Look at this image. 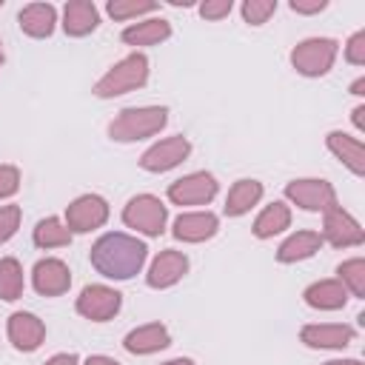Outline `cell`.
I'll return each mask as SVG.
<instances>
[{"mask_svg": "<svg viewBox=\"0 0 365 365\" xmlns=\"http://www.w3.org/2000/svg\"><path fill=\"white\" fill-rule=\"evenodd\" d=\"M88 257H91V265L97 268V274H103L108 279H131L134 274H140V268L148 257V248L137 237L111 231V234H103L91 245Z\"/></svg>", "mask_w": 365, "mask_h": 365, "instance_id": "cell-1", "label": "cell"}, {"mask_svg": "<svg viewBox=\"0 0 365 365\" xmlns=\"http://www.w3.org/2000/svg\"><path fill=\"white\" fill-rule=\"evenodd\" d=\"M168 123V111L163 106H143V108H123L111 125H108V137L117 143H134V140H145L154 137L163 125Z\"/></svg>", "mask_w": 365, "mask_h": 365, "instance_id": "cell-2", "label": "cell"}, {"mask_svg": "<svg viewBox=\"0 0 365 365\" xmlns=\"http://www.w3.org/2000/svg\"><path fill=\"white\" fill-rule=\"evenodd\" d=\"M145 80H148V60H145V54H137V51H134V54L123 57L117 66H111V68L97 80L94 94L103 97V100L120 97V94H128V91H134V88L145 86Z\"/></svg>", "mask_w": 365, "mask_h": 365, "instance_id": "cell-3", "label": "cell"}, {"mask_svg": "<svg viewBox=\"0 0 365 365\" xmlns=\"http://www.w3.org/2000/svg\"><path fill=\"white\" fill-rule=\"evenodd\" d=\"M336 48L339 46L331 37H308V40L294 46L291 66L305 77H322L331 71V66L336 60Z\"/></svg>", "mask_w": 365, "mask_h": 365, "instance_id": "cell-4", "label": "cell"}, {"mask_svg": "<svg viewBox=\"0 0 365 365\" xmlns=\"http://www.w3.org/2000/svg\"><path fill=\"white\" fill-rule=\"evenodd\" d=\"M165 220H168V208L154 194H137L123 208V222L128 228L143 231L145 237H160L165 231Z\"/></svg>", "mask_w": 365, "mask_h": 365, "instance_id": "cell-5", "label": "cell"}, {"mask_svg": "<svg viewBox=\"0 0 365 365\" xmlns=\"http://www.w3.org/2000/svg\"><path fill=\"white\" fill-rule=\"evenodd\" d=\"M285 197H288L294 205L305 208V211H322V214H325L328 208L336 205V191H334V185L325 182V180H314V177L288 182V185H285Z\"/></svg>", "mask_w": 365, "mask_h": 365, "instance_id": "cell-6", "label": "cell"}, {"mask_svg": "<svg viewBox=\"0 0 365 365\" xmlns=\"http://www.w3.org/2000/svg\"><path fill=\"white\" fill-rule=\"evenodd\" d=\"M217 197V180L208 171H194L168 185V200L174 205H202Z\"/></svg>", "mask_w": 365, "mask_h": 365, "instance_id": "cell-7", "label": "cell"}, {"mask_svg": "<svg viewBox=\"0 0 365 365\" xmlns=\"http://www.w3.org/2000/svg\"><path fill=\"white\" fill-rule=\"evenodd\" d=\"M322 240H328L334 248H354V245H362L365 242V231L362 225L342 208V205H334L325 211V220H322Z\"/></svg>", "mask_w": 365, "mask_h": 365, "instance_id": "cell-8", "label": "cell"}, {"mask_svg": "<svg viewBox=\"0 0 365 365\" xmlns=\"http://www.w3.org/2000/svg\"><path fill=\"white\" fill-rule=\"evenodd\" d=\"M123 305L120 291L108 288V285H86L77 297V314L91 319V322H106L111 319Z\"/></svg>", "mask_w": 365, "mask_h": 365, "instance_id": "cell-9", "label": "cell"}, {"mask_svg": "<svg viewBox=\"0 0 365 365\" xmlns=\"http://www.w3.org/2000/svg\"><path fill=\"white\" fill-rule=\"evenodd\" d=\"M106 220H108V202L97 194H83L66 208V225L68 231H77V234L94 231L106 225Z\"/></svg>", "mask_w": 365, "mask_h": 365, "instance_id": "cell-10", "label": "cell"}, {"mask_svg": "<svg viewBox=\"0 0 365 365\" xmlns=\"http://www.w3.org/2000/svg\"><path fill=\"white\" fill-rule=\"evenodd\" d=\"M188 154H191V143H188L185 137L177 134V137H165V140L154 143L148 151H143L140 165H143L145 171L160 174V171H171V168H177Z\"/></svg>", "mask_w": 365, "mask_h": 365, "instance_id": "cell-11", "label": "cell"}, {"mask_svg": "<svg viewBox=\"0 0 365 365\" xmlns=\"http://www.w3.org/2000/svg\"><path fill=\"white\" fill-rule=\"evenodd\" d=\"M31 285H34V291L43 294V297H60V294H66L68 285H71V271H68V265H66L63 259L46 257V259H40V262L34 265V271H31Z\"/></svg>", "mask_w": 365, "mask_h": 365, "instance_id": "cell-12", "label": "cell"}, {"mask_svg": "<svg viewBox=\"0 0 365 365\" xmlns=\"http://www.w3.org/2000/svg\"><path fill=\"white\" fill-rule=\"evenodd\" d=\"M185 271H188V257L182 251L165 248V251H160L154 257L145 279H148L151 288H171V285H177L185 277Z\"/></svg>", "mask_w": 365, "mask_h": 365, "instance_id": "cell-13", "label": "cell"}, {"mask_svg": "<svg viewBox=\"0 0 365 365\" xmlns=\"http://www.w3.org/2000/svg\"><path fill=\"white\" fill-rule=\"evenodd\" d=\"M217 228H220L217 214H211V211H191V214H180L174 220L171 234L180 242H202V240L214 237Z\"/></svg>", "mask_w": 365, "mask_h": 365, "instance_id": "cell-14", "label": "cell"}, {"mask_svg": "<svg viewBox=\"0 0 365 365\" xmlns=\"http://www.w3.org/2000/svg\"><path fill=\"white\" fill-rule=\"evenodd\" d=\"M9 339L17 351H34L46 339V325L29 311H17L9 317Z\"/></svg>", "mask_w": 365, "mask_h": 365, "instance_id": "cell-15", "label": "cell"}, {"mask_svg": "<svg viewBox=\"0 0 365 365\" xmlns=\"http://www.w3.org/2000/svg\"><path fill=\"white\" fill-rule=\"evenodd\" d=\"M354 336H356V331L351 325H334V322L305 325L299 331V339L308 348H345L354 342Z\"/></svg>", "mask_w": 365, "mask_h": 365, "instance_id": "cell-16", "label": "cell"}, {"mask_svg": "<svg viewBox=\"0 0 365 365\" xmlns=\"http://www.w3.org/2000/svg\"><path fill=\"white\" fill-rule=\"evenodd\" d=\"M168 342H171L168 328H165V325H160V322L140 325V328L128 331V334H125V339H123L125 351H128V354H140V356H143V354L163 351V348H168Z\"/></svg>", "mask_w": 365, "mask_h": 365, "instance_id": "cell-17", "label": "cell"}, {"mask_svg": "<svg viewBox=\"0 0 365 365\" xmlns=\"http://www.w3.org/2000/svg\"><path fill=\"white\" fill-rule=\"evenodd\" d=\"M100 23V14H97V6L91 0H71L66 3L63 9V29L68 37H86L97 29Z\"/></svg>", "mask_w": 365, "mask_h": 365, "instance_id": "cell-18", "label": "cell"}, {"mask_svg": "<svg viewBox=\"0 0 365 365\" xmlns=\"http://www.w3.org/2000/svg\"><path fill=\"white\" fill-rule=\"evenodd\" d=\"M305 302L317 311H339L348 302V288L339 279H319L305 288Z\"/></svg>", "mask_w": 365, "mask_h": 365, "instance_id": "cell-19", "label": "cell"}, {"mask_svg": "<svg viewBox=\"0 0 365 365\" xmlns=\"http://www.w3.org/2000/svg\"><path fill=\"white\" fill-rule=\"evenodd\" d=\"M325 143H328L331 154L336 160H342L356 177L365 174V145H362V140H356V137H351L345 131H331Z\"/></svg>", "mask_w": 365, "mask_h": 365, "instance_id": "cell-20", "label": "cell"}, {"mask_svg": "<svg viewBox=\"0 0 365 365\" xmlns=\"http://www.w3.org/2000/svg\"><path fill=\"white\" fill-rule=\"evenodd\" d=\"M17 20H20V29L29 37H48L54 31L57 11H54L51 3H29L26 9H20Z\"/></svg>", "mask_w": 365, "mask_h": 365, "instance_id": "cell-21", "label": "cell"}, {"mask_svg": "<svg viewBox=\"0 0 365 365\" xmlns=\"http://www.w3.org/2000/svg\"><path fill=\"white\" fill-rule=\"evenodd\" d=\"M165 37H171V23L163 17L140 20L123 31V43H128V46H157Z\"/></svg>", "mask_w": 365, "mask_h": 365, "instance_id": "cell-22", "label": "cell"}, {"mask_svg": "<svg viewBox=\"0 0 365 365\" xmlns=\"http://www.w3.org/2000/svg\"><path fill=\"white\" fill-rule=\"evenodd\" d=\"M322 237L317 231H297L291 234L279 248H277V259L279 262H297V259H308L322 248Z\"/></svg>", "mask_w": 365, "mask_h": 365, "instance_id": "cell-23", "label": "cell"}, {"mask_svg": "<svg viewBox=\"0 0 365 365\" xmlns=\"http://www.w3.org/2000/svg\"><path fill=\"white\" fill-rule=\"evenodd\" d=\"M259 200H262V182L259 180H237L225 197V214L240 217V214L251 211Z\"/></svg>", "mask_w": 365, "mask_h": 365, "instance_id": "cell-24", "label": "cell"}, {"mask_svg": "<svg viewBox=\"0 0 365 365\" xmlns=\"http://www.w3.org/2000/svg\"><path fill=\"white\" fill-rule=\"evenodd\" d=\"M291 225V208L285 205V202H271V205H265L262 211H259V217L254 220V237H259V240H268V237H274V234H279V231H285Z\"/></svg>", "mask_w": 365, "mask_h": 365, "instance_id": "cell-25", "label": "cell"}, {"mask_svg": "<svg viewBox=\"0 0 365 365\" xmlns=\"http://www.w3.org/2000/svg\"><path fill=\"white\" fill-rule=\"evenodd\" d=\"M68 242H71V231L57 217H46L37 222V228H34V245L37 248H63Z\"/></svg>", "mask_w": 365, "mask_h": 365, "instance_id": "cell-26", "label": "cell"}, {"mask_svg": "<svg viewBox=\"0 0 365 365\" xmlns=\"http://www.w3.org/2000/svg\"><path fill=\"white\" fill-rule=\"evenodd\" d=\"M23 268H20V262L14 259V257H3L0 259V297L6 299V302H14V299H20V294H23Z\"/></svg>", "mask_w": 365, "mask_h": 365, "instance_id": "cell-27", "label": "cell"}, {"mask_svg": "<svg viewBox=\"0 0 365 365\" xmlns=\"http://www.w3.org/2000/svg\"><path fill=\"white\" fill-rule=\"evenodd\" d=\"M339 282L348 288V294L354 297H365V259L362 257H354V259H345L339 268Z\"/></svg>", "mask_w": 365, "mask_h": 365, "instance_id": "cell-28", "label": "cell"}, {"mask_svg": "<svg viewBox=\"0 0 365 365\" xmlns=\"http://www.w3.org/2000/svg\"><path fill=\"white\" fill-rule=\"evenodd\" d=\"M106 9L114 20H128V17H140V14L154 11L157 3L154 0H111Z\"/></svg>", "mask_w": 365, "mask_h": 365, "instance_id": "cell-29", "label": "cell"}, {"mask_svg": "<svg viewBox=\"0 0 365 365\" xmlns=\"http://www.w3.org/2000/svg\"><path fill=\"white\" fill-rule=\"evenodd\" d=\"M274 11H277V0H245L242 3V17L251 26H262Z\"/></svg>", "mask_w": 365, "mask_h": 365, "instance_id": "cell-30", "label": "cell"}, {"mask_svg": "<svg viewBox=\"0 0 365 365\" xmlns=\"http://www.w3.org/2000/svg\"><path fill=\"white\" fill-rule=\"evenodd\" d=\"M20 217H23L20 205H0V245L9 242V240L17 234Z\"/></svg>", "mask_w": 365, "mask_h": 365, "instance_id": "cell-31", "label": "cell"}, {"mask_svg": "<svg viewBox=\"0 0 365 365\" xmlns=\"http://www.w3.org/2000/svg\"><path fill=\"white\" fill-rule=\"evenodd\" d=\"M345 60L354 66H365V31L351 34V40L345 46Z\"/></svg>", "mask_w": 365, "mask_h": 365, "instance_id": "cell-32", "label": "cell"}, {"mask_svg": "<svg viewBox=\"0 0 365 365\" xmlns=\"http://www.w3.org/2000/svg\"><path fill=\"white\" fill-rule=\"evenodd\" d=\"M20 188V171L14 165H0V200L11 197Z\"/></svg>", "mask_w": 365, "mask_h": 365, "instance_id": "cell-33", "label": "cell"}, {"mask_svg": "<svg viewBox=\"0 0 365 365\" xmlns=\"http://www.w3.org/2000/svg\"><path fill=\"white\" fill-rule=\"evenodd\" d=\"M231 0H205L202 6H200V14L205 17V20H222V17H228L231 14Z\"/></svg>", "mask_w": 365, "mask_h": 365, "instance_id": "cell-34", "label": "cell"}, {"mask_svg": "<svg viewBox=\"0 0 365 365\" xmlns=\"http://www.w3.org/2000/svg\"><path fill=\"white\" fill-rule=\"evenodd\" d=\"M328 3L325 0H291V9L297 11V14H317V11H322Z\"/></svg>", "mask_w": 365, "mask_h": 365, "instance_id": "cell-35", "label": "cell"}, {"mask_svg": "<svg viewBox=\"0 0 365 365\" xmlns=\"http://www.w3.org/2000/svg\"><path fill=\"white\" fill-rule=\"evenodd\" d=\"M43 365H77V356L74 354H54L48 362H43Z\"/></svg>", "mask_w": 365, "mask_h": 365, "instance_id": "cell-36", "label": "cell"}, {"mask_svg": "<svg viewBox=\"0 0 365 365\" xmlns=\"http://www.w3.org/2000/svg\"><path fill=\"white\" fill-rule=\"evenodd\" d=\"M351 120H354V125H356L359 131H365V106H356L354 114H351Z\"/></svg>", "mask_w": 365, "mask_h": 365, "instance_id": "cell-37", "label": "cell"}, {"mask_svg": "<svg viewBox=\"0 0 365 365\" xmlns=\"http://www.w3.org/2000/svg\"><path fill=\"white\" fill-rule=\"evenodd\" d=\"M86 365H120V362H117V359H111V356L94 354V356H88V359H86Z\"/></svg>", "mask_w": 365, "mask_h": 365, "instance_id": "cell-38", "label": "cell"}, {"mask_svg": "<svg viewBox=\"0 0 365 365\" xmlns=\"http://www.w3.org/2000/svg\"><path fill=\"white\" fill-rule=\"evenodd\" d=\"M351 94H356V97H362V94H365V77L354 80V86H351Z\"/></svg>", "mask_w": 365, "mask_h": 365, "instance_id": "cell-39", "label": "cell"}, {"mask_svg": "<svg viewBox=\"0 0 365 365\" xmlns=\"http://www.w3.org/2000/svg\"><path fill=\"white\" fill-rule=\"evenodd\" d=\"M322 365H362L359 359H331V362H322Z\"/></svg>", "mask_w": 365, "mask_h": 365, "instance_id": "cell-40", "label": "cell"}, {"mask_svg": "<svg viewBox=\"0 0 365 365\" xmlns=\"http://www.w3.org/2000/svg\"><path fill=\"white\" fill-rule=\"evenodd\" d=\"M163 365H194V362L185 359V356H180V359H168V362H163Z\"/></svg>", "mask_w": 365, "mask_h": 365, "instance_id": "cell-41", "label": "cell"}, {"mask_svg": "<svg viewBox=\"0 0 365 365\" xmlns=\"http://www.w3.org/2000/svg\"><path fill=\"white\" fill-rule=\"evenodd\" d=\"M0 63H3V46H0Z\"/></svg>", "mask_w": 365, "mask_h": 365, "instance_id": "cell-42", "label": "cell"}]
</instances>
